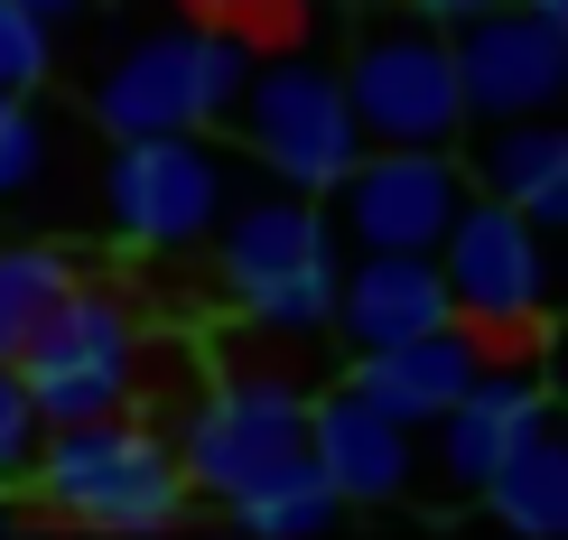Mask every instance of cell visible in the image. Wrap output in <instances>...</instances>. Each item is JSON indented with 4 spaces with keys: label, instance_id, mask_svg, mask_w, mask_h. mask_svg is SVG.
<instances>
[{
    "label": "cell",
    "instance_id": "cell-4",
    "mask_svg": "<svg viewBox=\"0 0 568 540\" xmlns=\"http://www.w3.org/2000/svg\"><path fill=\"white\" fill-rule=\"evenodd\" d=\"M438 279H447V308L466 326L513 336V326L568 308V243H550L513 196L466 186V205L438 233Z\"/></svg>",
    "mask_w": 568,
    "mask_h": 540
},
{
    "label": "cell",
    "instance_id": "cell-13",
    "mask_svg": "<svg viewBox=\"0 0 568 540\" xmlns=\"http://www.w3.org/2000/svg\"><path fill=\"white\" fill-rule=\"evenodd\" d=\"M485 355H494L485 326L447 317V326H429V336H400V345H373V355H354V364H345V383L419 438V429H429V419L457 401L466 383H476V364H485Z\"/></svg>",
    "mask_w": 568,
    "mask_h": 540
},
{
    "label": "cell",
    "instance_id": "cell-23",
    "mask_svg": "<svg viewBox=\"0 0 568 540\" xmlns=\"http://www.w3.org/2000/svg\"><path fill=\"white\" fill-rule=\"evenodd\" d=\"M513 205H523V215H531L540 233H550V243H568V150H559L550 169L531 177V196H513Z\"/></svg>",
    "mask_w": 568,
    "mask_h": 540
},
{
    "label": "cell",
    "instance_id": "cell-14",
    "mask_svg": "<svg viewBox=\"0 0 568 540\" xmlns=\"http://www.w3.org/2000/svg\"><path fill=\"white\" fill-rule=\"evenodd\" d=\"M447 279H438V252H354L336 262V336L354 355H373V345H400V336H429L447 326Z\"/></svg>",
    "mask_w": 568,
    "mask_h": 540
},
{
    "label": "cell",
    "instance_id": "cell-10",
    "mask_svg": "<svg viewBox=\"0 0 568 540\" xmlns=\"http://www.w3.org/2000/svg\"><path fill=\"white\" fill-rule=\"evenodd\" d=\"M317 205L354 252H438L447 215L466 205V169L457 150H364Z\"/></svg>",
    "mask_w": 568,
    "mask_h": 540
},
{
    "label": "cell",
    "instance_id": "cell-24",
    "mask_svg": "<svg viewBox=\"0 0 568 540\" xmlns=\"http://www.w3.org/2000/svg\"><path fill=\"white\" fill-rule=\"evenodd\" d=\"M540 373H550V410L568 419V308H559V336H550V355H540Z\"/></svg>",
    "mask_w": 568,
    "mask_h": 540
},
{
    "label": "cell",
    "instance_id": "cell-7",
    "mask_svg": "<svg viewBox=\"0 0 568 540\" xmlns=\"http://www.w3.org/2000/svg\"><path fill=\"white\" fill-rule=\"evenodd\" d=\"M243 196V159L215 131H140L103 159V224L140 252H186Z\"/></svg>",
    "mask_w": 568,
    "mask_h": 540
},
{
    "label": "cell",
    "instance_id": "cell-26",
    "mask_svg": "<svg viewBox=\"0 0 568 540\" xmlns=\"http://www.w3.org/2000/svg\"><path fill=\"white\" fill-rule=\"evenodd\" d=\"M410 10H429V19H476V10H494V0H410Z\"/></svg>",
    "mask_w": 568,
    "mask_h": 540
},
{
    "label": "cell",
    "instance_id": "cell-18",
    "mask_svg": "<svg viewBox=\"0 0 568 540\" xmlns=\"http://www.w3.org/2000/svg\"><path fill=\"white\" fill-rule=\"evenodd\" d=\"M243 531H262V540H317V531H336V512H345V495L317 476V457L307 466H290V476H271V485H252L243 503H224Z\"/></svg>",
    "mask_w": 568,
    "mask_h": 540
},
{
    "label": "cell",
    "instance_id": "cell-12",
    "mask_svg": "<svg viewBox=\"0 0 568 540\" xmlns=\"http://www.w3.org/2000/svg\"><path fill=\"white\" fill-rule=\"evenodd\" d=\"M550 419V373H540V355H513V364H476V383L447 401L429 429H438V485L447 495H466L476 503L485 495V476L504 466L523 438Z\"/></svg>",
    "mask_w": 568,
    "mask_h": 540
},
{
    "label": "cell",
    "instance_id": "cell-16",
    "mask_svg": "<svg viewBox=\"0 0 568 540\" xmlns=\"http://www.w3.org/2000/svg\"><path fill=\"white\" fill-rule=\"evenodd\" d=\"M476 503H485L504 531H523V540H568V419H559V410L540 419L504 466H494Z\"/></svg>",
    "mask_w": 568,
    "mask_h": 540
},
{
    "label": "cell",
    "instance_id": "cell-11",
    "mask_svg": "<svg viewBox=\"0 0 568 540\" xmlns=\"http://www.w3.org/2000/svg\"><path fill=\"white\" fill-rule=\"evenodd\" d=\"M457 47L466 122H513V112H568V29L531 0H494L476 19H447Z\"/></svg>",
    "mask_w": 568,
    "mask_h": 540
},
{
    "label": "cell",
    "instance_id": "cell-28",
    "mask_svg": "<svg viewBox=\"0 0 568 540\" xmlns=\"http://www.w3.org/2000/svg\"><path fill=\"white\" fill-rule=\"evenodd\" d=\"M19 512H29V495H19V485H0V531H10Z\"/></svg>",
    "mask_w": 568,
    "mask_h": 540
},
{
    "label": "cell",
    "instance_id": "cell-19",
    "mask_svg": "<svg viewBox=\"0 0 568 540\" xmlns=\"http://www.w3.org/2000/svg\"><path fill=\"white\" fill-rule=\"evenodd\" d=\"M75 279V252L65 243H10L0 233V364L29 345V326L47 317V298Z\"/></svg>",
    "mask_w": 568,
    "mask_h": 540
},
{
    "label": "cell",
    "instance_id": "cell-15",
    "mask_svg": "<svg viewBox=\"0 0 568 540\" xmlns=\"http://www.w3.org/2000/svg\"><path fill=\"white\" fill-rule=\"evenodd\" d=\"M307 457H317V476L336 485L345 503H400L410 476H419L410 429H400L392 410H373L354 383H336L326 401H307Z\"/></svg>",
    "mask_w": 568,
    "mask_h": 540
},
{
    "label": "cell",
    "instance_id": "cell-17",
    "mask_svg": "<svg viewBox=\"0 0 568 540\" xmlns=\"http://www.w3.org/2000/svg\"><path fill=\"white\" fill-rule=\"evenodd\" d=\"M568 150V112H513V122H466L457 131V169L485 196H531V177Z\"/></svg>",
    "mask_w": 568,
    "mask_h": 540
},
{
    "label": "cell",
    "instance_id": "cell-1",
    "mask_svg": "<svg viewBox=\"0 0 568 540\" xmlns=\"http://www.w3.org/2000/svg\"><path fill=\"white\" fill-rule=\"evenodd\" d=\"M19 495L57 522H84V531H169L196 485H186L178 448L131 410H103V419H57L38 429V457L19 476Z\"/></svg>",
    "mask_w": 568,
    "mask_h": 540
},
{
    "label": "cell",
    "instance_id": "cell-21",
    "mask_svg": "<svg viewBox=\"0 0 568 540\" xmlns=\"http://www.w3.org/2000/svg\"><path fill=\"white\" fill-rule=\"evenodd\" d=\"M57 75V29L29 0H0V93H38Z\"/></svg>",
    "mask_w": 568,
    "mask_h": 540
},
{
    "label": "cell",
    "instance_id": "cell-6",
    "mask_svg": "<svg viewBox=\"0 0 568 540\" xmlns=\"http://www.w3.org/2000/svg\"><path fill=\"white\" fill-rule=\"evenodd\" d=\"M19 383H29L38 419L57 429V419H103V410H131L140 401V317L122 289H93L75 271L57 298H47V317L29 326V345H19Z\"/></svg>",
    "mask_w": 568,
    "mask_h": 540
},
{
    "label": "cell",
    "instance_id": "cell-27",
    "mask_svg": "<svg viewBox=\"0 0 568 540\" xmlns=\"http://www.w3.org/2000/svg\"><path fill=\"white\" fill-rule=\"evenodd\" d=\"M29 10L47 19V29H57V19H75V10H84V0H29Z\"/></svg>",
    "mask_w": 568,
    "mask_h": 540
},
{
    "label": "cell",
    "instance_id": "cell-9",
    "mask_svg": "<svg viewBox=\"0 0 568 540\" xmlns=\"http://www.w3.org/2000/svg\"><path fill=\"white\" fill-rule=\"evenodd\" d=\"M178 466L196 495L215 503H243L252 485L290 476V466H307V401L290 373H233V383L205 391V410L186 419L178 438Z\"/></svg>",
    "mask_w": 568,
    "mask_h": 540
},
{
    "label": "cell",
    "instance_id": "cell-25",
    "mask_svg": "<svg viewBox=\"0 0 568 540\" xmlns=\"http://www.w3.org/2000/svg\"><path fill=\"white\" fill-rule=\"evenodd\" d=\"M186 10H196V19H224V29H243V10H252V0H186Z\"/></svg>",
    "mask_w": 568,
    "mask_h": 540
},
{
    "label": "cell",
    "instance_id": "cell-5",
    "mask_svg": "<svg viewBox=\"0 0 568 540\" xmlns=\"http://www.w3.org/2000/svg\"><path fill=\"white\" fill-rule=\"evenodd\" d=\"M252 75V47L243 29H224V19H205V29H159L122 47V57L93 75L84 112L103 122L112 140H140V131H215L233 112V93Z\"/></svg>",
    "mask_w": 568,
    "mask_h": 540
},
{
    "label": "cell",
    "instance_id": "cell-8",
    "mask_svg": "<svg viewBox=\"0 0 568 540\" xmlns=\"http://www.w3.org/2000/svg\"><path fill=\"white\" fill-rule=\"evenodd\" d=\"M224 122H233L252 169H271L280 186H307V196H326L364 159L354 103H345L336 65H317V57H252V75H243Z\"/></svg>",
    "mask_w": 568,
    "mask_h": 540
},
{
    "label": "cell",
    "instance_id": "cell-22",
    "mask_svg": "<svg viewBox=\"0 0 568 540\" xmlns=\"http://www.w3.org/2000/svg\"><path fill=\"white\" fill-rule=\"evenodd\" d=\"M38 401H29V383H19V364H0V485H19L29 476V457H38Z\"/></svg>",
    "mask_w": 568,
    "mask_h": 540
},
{
    "label": "cell",
    "instance_id": "cell-2",
    "mask_svg": "<svg viewBox=\"0 0 568 540\" xmlns=\"http://www.w3.org/2000/svg\"><path fill=\"white\" fill-rule=\"evenodd\" d=\"M205 243H215V289L262 336H317L336 317V224L307 186L271 177V196H233Z\"/></svg>",
    "mask_w": 568,
    "mask_h": 540
},
{
    "label": "cell",
    "instance_id": "cell-20",
    "mask_svg": "<svg viewBox=\"0 0 568 540\" xmlns=\"http://www.w3.org/2000/svg\"><path fill=\"white\" fill-rule=\"evenodd\" d=\"M57 169V122L38 112V93H0V205L38 196Z\"/></svg>",
    "mask_w": 568,
    "mask_h": 540
},
{
    "label": "cell",
    "instance_id": "cell-29",
    "mask_svg": "<svg viewBox=\"0 0 568 540\" xmlns=\"http://www.w3.org/2000/svg\"><path fill=\"white\" fill-rule=\"evenodd\" d=\"M531 10H540V19H559V29H568V0H531Z\"/></svg>",
    "mask_w": 568,
    "mask_h": 540
},
{
    "label": "cell",
    "instance_id": "cell-3",
    "mask_svg": "<svg viewBox=\"0 0 568 540\" xmlns=\"http://www.w3.org/2000/svg\"><path fill=\"white\" fill-rule=\"evenodd\" d=\"M336 84L354 103L364 150H457V131H466L447 19L410 10V0H373V10H354L345 75Z\"/></svg>",
    "mask_w": 568,
    "mask_h": 540
}]
</instances>
